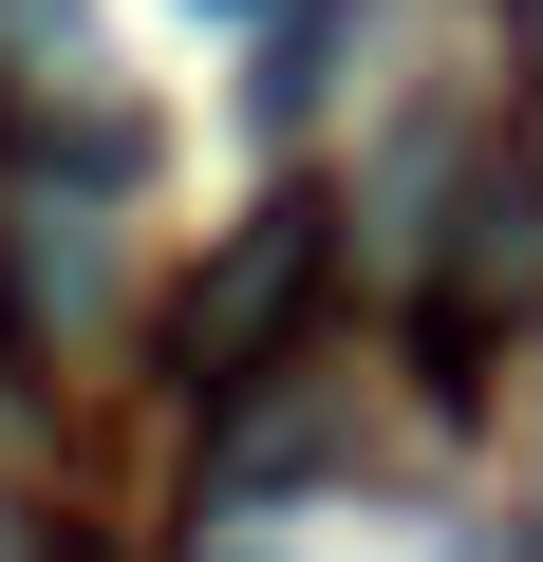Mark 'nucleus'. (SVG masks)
Returning <instances> with one entry per match:
<instances>
[{
    "label": "nucleus",
    "instance_id": "f257e3e1",
    "mask_svg": "<svg viewBox=\"0 0 543 562\" xmlns=\"http://www.w3.org/2000/svg\"><path fill=\"white\" fill-rule=\"evenodd\" d=\"M319 225H338V206H301V188H282V206H262V225L188 281V301H169V394H206V413H225V394H262V357L319 319Z\"/></svg>",
    "mask_w": 543,
    "mask_h": 562
},
{
    "label": "nucleus",
    "instance_id": "f03ea898",
    "mask_svg": "<svg viewBox=\"0 0 543 562\" xmlns=\"http://www.w3.org/2000/svg\"><path fill=\"white\" fill-rule=\"evenodd\" d=\"M225 20H244V0H225Z\"/></svg>",
    "mask_w": 543,
    "mask_h": 562
},
{
    "label": "nucleus",
    "instance_id": "7ed1b4c3",
    "mask_svg": "<svg viewBox=\"0 0 543 562\" xmlns=\"http://www.w3.org/2000/svg\"><path fill=\"white\" fill-rule=\"evenodd\" d=\"M524 562H543V543H524Z\"/></svg>",
    "mask_w": 543,
    "mask_h": 562
}]
</instances>
